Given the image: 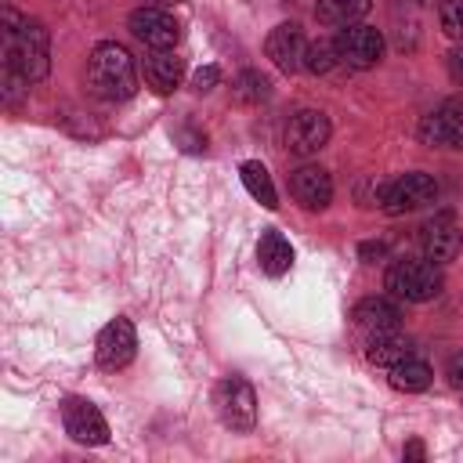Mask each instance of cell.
<instances>
[{
	"label": "cell",
	"instance_id": "6da1fadb",
	"mask_svg": "<svg viewBox=\"0 0 463 463\" xmlns=\"http://www.w3.org/2000/svg\"><path fill=\"white\" fill-rule=\"evenodd\" d=\"M4 69L25 87L51 72V36L43 22L22 18L14 7H4Z\"/></svg>",
	"mask_w": 463,
	"mask_h": 463
},
{
	"label": "cell",
	"instance_id": "7a4b0ae2",
	"mask_svg": "<svg viewBox=\"0 0 463 463\" xmlns=\"http://www.w3.org/2000/svg\"><path fill=\"white\" fill-rule=\"evenodd\" d=\"M87 87L101 101H127L137 90V65L130 51L116 40H105L87 58Z\"/></svg>",
	"mask_w": 463,
	"mask_h": 463
},
{
	"label": "cell",
	"instance_id": "3957f363",
	"mask_svg": "<svg viewBox=\"0 0 463 463\" xmlns=\"http://www.w3.org/2000/svg\"><path fill=\"white\" fill-rule=\"evenodd\" d=\"M387 289L398 297V300H409V304H423V300H434L445 286L441 271L434 260H420V257H402V260H391L387 268Z\"/></svg>",
	"mask_w": 463,
	"mask_h": 463
},
{
	"label": "cell",
	"instance_id": "277c9868",
	"mask_svg": "<svg viewBox=\"0 0 463 463\" xmlns=\"http://www.w3.org/2000/svg\"><path fill=\"white\" fill-rule=\"evenodd\" d=\"M213 405H217L224 427L242 430V434L253 430V423H257V394L242 376H224L217 383V391H213Z\"/></svg>",
	"mask_w": 463,
	"mask_h": 463
},
{
	"label": "cell",
	"instance_id": "5b68a950",
	"mask_svg": "<svg viewBox=\"0 0 463 463\" xmlns=\"http://www.w3.org/2000/svg\"><path fill=\"white\" fill-rule=\"evenodd\" d=\"M333 43H336V54H340V61L347 69H373L383 58V36H380V29L362 25V22L344 25Z\"/></svg>",
	"mask_w": 463,
	"mask_h": 463
},
{
	"label": "cell",
	"instance_id": "8992f818",
	"mask_svg": "<svg viewBox=\"0 0 463 463\" xmlns=\"http://www.w3.org/2000/svg\"><path fill=\"white\" fill-rule=\"evenodd\" d=\"M438 199V181L430 174H402L398 181H387V192H383V210L391 217H402V213H412L420 206H430Z\"/></svg>",
	"mask_w": 463,
	"mask_h": 463
},
{
	"label": "cell",
	"instance_id": "52a82bcc",
	"mask_svg": "<svg viewBox=\"0 0 463 463\" xmlns=\"http://www.w3.org/2000/svg\"><path fill=\"white\" fill-rule=\"evenodd\" d=\"M127 25H130L134 40H141L152 51H170L181 40V25L166 7H137L127 18Z\"/></svg>",
	"mask_w": 463,
	"mask_h": 463
},
{
	"label": "cell",
	"instance_id": "ba28073f",
	"mask_svg": "<svg viewBox=\"0 0 463 463\" xmlns=\"http://www.w3.org/2000/svg\"><path fill=\"white\" fill-rule=\"evenodd\" d=\"M420 141L441 148H463V98H449L441 109L420 119Z\"/></svg>",
	"mask_w": 463,
	"mask_h": 463
},
{
	"label": "cell",
	"instance_id": "9c48e42d",
	"mask_svg": "<svg viewBox=\"0 0 463 463\" xmlns=\"http://www.w3.org/2000/svg\"><path fill=\"white\" fill-rule=\"evenodd\" d=\"M329 141V116L318 109H300L289 116L286 123V148L293 156H315L322 145Z\"/></svg>",
	"mask_w": 463,
	"mask_h": 463
},
{
	"label": "cell",
	"instance_id": "30bf717a",
	"mask_svg": "<svg viewBox=\"0 0 463 463\" xmlns=\"http://www.w3.org/2000/svg\"><path fill=\"white\" fill-rule=\"evenodd\" d=\"M134 351H137V333H134V326H130V318H112L101 333H98V347H94V354H98V365L101 369H123V365H130L134 362Z\"/></svg>",
	"mask_w": 463,
	"mask_h": 463
},
{
	"label": "cell",
	"instance_id": "8fae6325",
	"mask_svg": "<svg viewBox=\"0 0 463 463\" xmlns=\"http://www.w3.org/2000/svg\"><path fill=\"white\" fill-rule=\"evenodd\" d=\"M61 420H65V434L72 441H80V445H90L94 449V445H105L109 441V423L98 412V405L87 402V398H69L65 409H61Z\"/></svg>",
	"mask_w": 463,
	"mask_h": 463
},
{
	"label": "cell",
	"instance_id": "7c38bea8",
	"mask_svg": "<svg viewBox=\"0 0 463 463\" xmlns=\"http://www.w3.org/2000/svg\"><path fill=\"white\" fill-rule=\"evenodd\" d=\"M420 246H423V257L434 260V264L456 260L459 250H463V232L456 228L452 213H434V217L420 228Z\"/></svg>",
	"mask_w": 463,
	"mask_h": 463
},
{
	"label": "cell",
	"instance_id": "4fadbf2b",
	"mask_svg": "<svg viewBox=\"0 0 463 463\" xmlns=\"http://www.w3.org/2000/svg\"><path fill=\"white\" fill-rule=\"evenodd\" d=\"M264 54H268V58L275 61V69H282V72H297V69H304L307 40H304L300 25H297V22H282V25H275V29L268 33V40H264Z\"/></svg>",
	"mask_w": 463,
	"mask_h": 463
},
{
	"label": "cell",
	"instance_id": "5bb4252c",
	"mask_svg": "<svg viewBox=\"0 0 463 463\" xmlns=\"http://www.w3.org/2000/svg\"><path fill=\"white\" fill-rule=\"evenodd\" d=\"M289 192L304 210H326L333 199V177L318 163H304L289 174Z\"/></svg>",
	"mask_w": 463,
	"mask_h": 463
},
{
	"label": "cell",
	"instance_id": "9a60e30c",
	"mask_svg": "<svg viewBox=\"0 0 463 463\" xmlns=\"http://www.w3.org/2000/svg\"><path fill=\"white\" fill-rule=\"evenodd\" d=\"M402 322V307L387 297H365L354 304V326L365 329L369 336L373 333H387V329H398Z\"/></svg>",
	"mask_w": 463,
	"mask_h": 463
},
{
	"label": "cell",
	"instance_id": "2e32d148",
	"mask_svg": "<svg viewBox=\"0 0 463 463\" xmlns=\"http://www.w3.org/2000/svg\"><path fill=\"white\" fill-rule=\"evenodd\" d=\"M181 76H184V61L174 51H152L145 58V83L156 94H174L181 87Z\"/></svg>",
	"mask_w": 463,
	"mask_h": 463
},
{
	"label": "cell",
	"instance_id": "e0dca14e",
	"mask_svg": "<svg viewBox=\"0 0 463 463\" xmlns=\"http://www.w3.org/2000/svg\"><path fill=\"white\" fill-rule=\"evenodd\" d=\"M257 260H260L264 275H271V279L286 275L289 264H293V246H289V239H286L279 228H268V232L260 235V242H257Z\"/></svg>",
	"mask_w": 463,
	"mask_h": 463
},
{
	"label": "cell",
	"instance_id": "ac0fdd59",
	"mask_svg": "<svg viewBox=\"0 0 463 463\" xmlns=\"http://www.w3.org/2000/svg\"><path fill=\"white\" fill-rule=\"evenodd\" d=\"M387 380H391V387H394V391L416 394V391H427V387H430L434 373H430V365H427L423 358L409 354V358H402V362H394V365H391Z\"/></svg>",
	"mask_w": 463,
	"mask_h": 463
},
{
	"label": "cell",
	"instance_id": "d6986e66",
	"mask_svg": "<svg viewBox=\"0 0 463 463\" xmlns=\"http://www.w3.org/2000/svg\"><path fill=\"white\" fill-rule=\"evenodd\" d=\"M365 354H369V362L391 369L394 362H402V358L412 354V344H409V336H402L398 329H387V333H373V336H369Z\"/></svg>",
	"mask_w": 463,
	"mask_h": 463
},
{
	"label": "cell",
	"instance_id": "ffe728a7",
	"mask_svg": "<svg viewBox=\"0 0 463 463\" xmlns=\"http://www.w3.org/2000/svg\"><path fill=\"white\" fill-rule=\"evenodd\" d=\"M373 0H318L315 18L322 25H354L362 14H369Z\"/></svg>",
	"mask_w": 463,
	"mask_h": 463
},
{
	"label": "cell",
	"instance_id": "44dd1931",
	"mask_svg": "<svg viewBox=\"0 0 463 463\" xmlns=\"http://www.w3.org/2000/svg\"><path fill=\"white\" fill-rule=\"evenodd\" d=\"M239 177H242L246 192H250L264 210H275V206H279V195H275V184H271V174L264 170V163L246 159V163L239 166Z\"/></svg>",
	"mask_w": 463,
	"mask_h": 463
},
{
	"label": "cell",
	"instance_id": "7402d4cb",
	"mask_svg": "<svg viewBox=\"0 0 463 463\" xmlns=\"http://www.w3.org/2000/svg\"><path fill=\"white\" fill-rule=\"evenodd\" d=\"M336 61H340V54H336V43H333V40H315V43H307L304 69H307L311 76H326Z\"/></svg>",
	"mask_w": 463,
	"mask_h": 463
},
{
	"label": "cell",
	"instance_id": "603a6c76",
	"mask_svg": "<svg viewBox=\"0 0 463 463\" xmlns=\"http://www.w3.org/2000/svg\"><path fill=\"white\" fill-rule=\"evenodd\" d=\"M268 94H271V83H268V76H260V72H253V69L239 72V80H235V98H239V101H246V105H257V101H264Z\"/></svg>",
	"mask_w": 463,
	"mask_h": 463
},
{
	"label": "cell",
	"instance_id": "cb8c5ba5",
	"mask_svg": "<svg viewBox=\"0 0 463 463\" xmlns=\"http://www.w3.org/2000/svg\"><path fill=\"white\" fill-rule=\"evenodd\" d=\"M438 22H441V33L449 40H463V0H441Z\"/></svg>",
	"mask_w": 463,
	"mask_h": 463
},
{
	"label": "cell",
	"instance_id": "d4e9b609",
	"mask_svg": "<svg viewBox=\"0 0 463 463\" xmlns=\"http://www.w3.org/2000/svg\"><path fill=\"white\" fill-rule=\"evenodd\" d=\"M217 80H221V69H217V65H203V69H195L192 87H195L199 94H206V90H213V87H217Z\"/></svg>",
	"mask_w": 463,
	"mask_h": 463
},
{
	"label": "cell",
	"instance_id": "484cf974",
	"mask_svg": "<svg viewBox=\"0 0 463 463\" xmlns=\"http://www.w3.org/2000/svg\"><path fill=\"white\" fill-rule=\"evenodd\" d=\"M445 376H449V383H452L456 391H463V351H456V354L445 362Z\"/></svg>",
	"mask_w": 463,
	"mask_h": 463
},
{
	"label": "cell",
	"instance_id": "4316f807",
	"mask_svg": "<svg viewBox=\"0 0 463 463\" xmlns=\"http://www.w3.org/2000/svg\"><path fill=\"white\" fill-rule=\"evenodd\" d=\"M445 65H449L452 83H459V87H463V47H452V51H449V58H445Z\"/></svg>",
	"mask_w": 463,
	"mask_h": 463
},
{
	"label": "cell",
	"instance_id": "83f0119b",
	"mask_svg": "<svg viewBox=\"0 0 463 463\" xmlns=\"http://www.w3.org/2000/svg\"><path fill=\"white\" fill-rule=\"evenodd\" d=\"M358 257L373 264V260H380V257H387V246H383V242H362V246H358Z\"/></svg>",
	"mask_w": 463,
	"mask_h": 463
},
{
	"label": "cell",
	"instance_id": "f1b7e54d",
	"mask_svg": "<svg viewBox=\"0 0 463 463\" xmlns=\"http://www.w3.org/2000/svg\"><path fill=\"white\" fill-rule=\"evenodd\" d=\"M405 459H423V445L420 441H409L405 445Z\"/></svg>",
	"mask_w": 463,
	"mask_h": 463
},
{
	"label": "cell",
	"instance_id": "f546056e",
	"mask_svg": "<svg viewBox=\"0 0 463 463\" xmlns=\"http://www.w3.org/2000/svg\"><path fill=\"white\" fill-rule=\"evenodd\" d=\"M177 4H181V0H141V7H166V11L177 7Z\"/></svg>",
	"mask_w": 463,
	"mask_h": 463
},
{
	"label": "cell",
	"instance_id": "4dcf8cb0",
	"mask_svg": "<svg viewBox=\"0 0 463 463\" xmlns=\"http://www.w3.org/2000/svg\"><path fill=\"white\" fill-rule=\"evenodd\" d=\"M423 4H427V0H423Z\"/></svg>",
	"mask_w": 463,
	"mask_h": 463
}]
</instances>
